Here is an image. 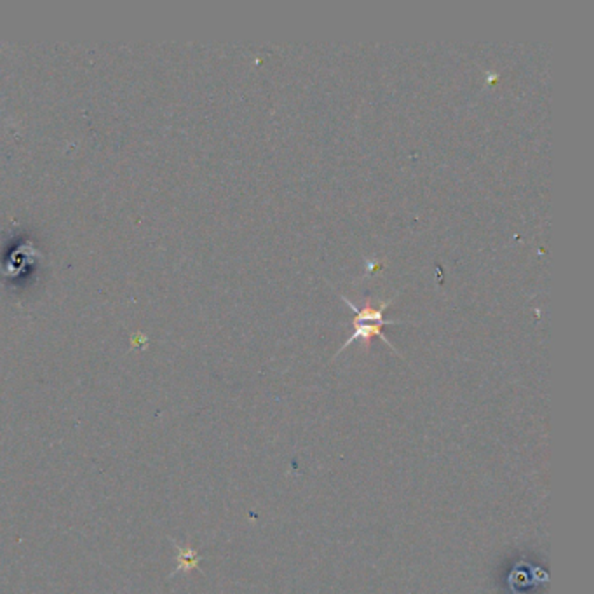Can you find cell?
Returning <instances> with one entry per match:
<instances>
[{
  "label": "cell",
  "mask_w": 594,
  "mask_h": 594,
  "mask_svg": "<svg viewBox=\"0 0 594 594\" xmlns=\"http://www.w3.org/2000/svg\"><path fill=\"white\" fill-rule=\"evenodd\" d=\"M401 323V321H382V323H352L354 324V333L350 335V338L347 340V342L342 343V347L338 349V352H336V356L338 354H342L343 350L347 349V347L350 345L352 342H356V340H361V342L364 343V349H368V345H370L371 338H375V336H378V338L382 340V342H385L389 345V349L394 350L396 354H399V350L394 349V345H392L391 342L387 340V336L382 335V328L389 326V324H397ZM401 356V354H399Z\"/></svg>",
  "instance_id": "6da1fadb"
},
{
  "label": "cell",
  "mask_w": 594,
  "mask_h": 594,
  "mask_svg": "<svg viewBox=\"0 0 594 594\" xmlns=\"http://www.w3.org/2000/svg\"><path fill=\"white\" fill-rule=\"evenodd\" d=\"M171 544L174 546V549L178 551L177 554V570L171 574V577H174L177 574H188L191 570H195V568H199V561L200 556L198 553H195L194 549H192L191 546H178L177 542H174L173 539H171Z\"/></svg>",
  "instance_id": "7a4b0ae2"
}]
</instances>
